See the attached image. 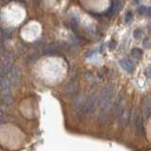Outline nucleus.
I'll list each match as a JSON object with an SVG mask.
<instances>
[{"instance_id": "obj_13", "label": "nucleus", "mask_w": 151, "mask_h": 151, "mask_svg": "<svg viewBox=\"0 0 151 151\" xmlns=\"http://www.w3.org/2000/svg\"><path fill=\"white\" fill-rule=\"evenodd\" d=\"M1 36L4 38V39H9V38L12 36V30L9 29V28H6V29H3Z\"/></svg>"}, {"instance_id": "obj_11", "label": "nucleus", "mask_w": 151, "mask_h": 151, "mask_svg": "<svg viewBox=\"0 0 151 151\" xmlns=\"http://www.w3.org/2000/svg\"><path fill=\"white\" fill-rule=\"evenodd\" d=\"M2 100L4 102V104L6 105L7 107H11L13 103V99L11 96V93H8V94H3L2 96Z\"/></svg>"}, {"instance_id": "obj_19", "label": "nucleus", "mask_w": 151, "mask_h": 151, "mask_svg": "<svg viewBox=\"0 0 151 151\" xmlns=\"http://www.w3.org/2000/svg\"><path fill=\"white\" fill-rule=\"evenodd\" d=\"M144 45H145V46H148V39H145V40Z\"/></svg>"}, {"instance_id": "obj_4", "label": "nucleus", "mask_w": 151, "mask_h": 151, "mask_svg": "<svg viewBox=\"0 0 151 151\" xmlns=\"http://www.w3.org/2000/svg\"><path fill=\"white\" fill-rule=\"evenodd\" d=\"M85 102V98L84 96L82 93H78L77 94L74 99H73V102H72V108L74 111H80L81 108L83 107V104Z\"/></svg>"}, {"instance_id": "obj_17", "label": "nucleus", "mask_w": 151, "mask_h": 151, "mask_svg": "<svg viewBox=\"0 0 151 151\" xmlns=\"http://www.w3.org/2000/svg\"><path fill=\"white\" fill-rule=\"evenodd\" d=\"M146 76H147V78H151V67H149L147 70H146V72H145Z\"/></svg>"}, {"instance_id": "obj_15", "label": "nucleus", "mask_w": 151, "mask_h": 151, "mask_svg": "<svg viewBox=\"0 0 151 151\" xmlns=\"http://www.w3.org/2000/svg\"><path fill=\"white\" fill-rule=\"evenodd\" d=\"M146 12H147V7H145V6H140L138 8V12L140 14H145V13H146Z\"/></svg>"}, {"instance_id": "obj_14", "label": "nucleus", "mask_w": 151, "mask_h": 151, "mask_svg": "<svg viewBox=\"0 0 151 151\" xmlns=\"http://www.w3.org/2000/svg\"><path fill=\"white\" fill-rule=\"evenodd\" d=\"M132 20V12H129L127 13V15H126V18H125V22L127 24H129L130 23V21Z\"/></svg>"}, {"instance_id": "obj_20", "label": "nucleus", "mask_w": 151, "mask_h": 151, "mask_svg": "<svg viewBox=\"0 0 151 151\" xmlns=\"http://www.w3.org/2000/svg\"><path fill=\"white\" fill-rule=\"evenodd\" d=\"M2 123H3V119H2V118H1V117H0V125H1V124H2Z\"/></svg>"}, {"instance_id": "obj_12", "label": "nucleus", "mask_w": 151, "mask_h": 151, "mask_svg": "<svg viewBox=\"0 0 151 151\" xmlns=\"http://www.w3.org/2000/svg\"><path fill=\"white\" fill-rule=\"evenodd\" d=\"M131 53L136 60H139V59H141L142 55H143V51H142L140 48H133L131 51Z\"/></svg>"}, {"instance_id": "obj_21", "label": "nucleus", "mask_w": 151, "mask_h": 151, "mask_svg": "<svg viewBox=\"0 0 151 151\" xmlns=\"http://www.w3.org/2000/svg\"><path fill=\"white\" fill-rule=\"evenodd\" d=\"M0 111H1V105H0Z\"/></svg>"}, {"instance_id": "obj_16", "label": "nucleus", "mask_w": 151, "mask_h": 151, "mask_svg": "<svg viewBox=\"0 0 151 151\" xmlns=\"http://www.w3.org/2000/svg\"><path fill=\"white\" fill-rule=\"evenodd\" d=\"M142 36V31L140 29H137L134 31V37L137 38V39H139V38Z\"/></svg>"}, {"instance_id": "obj_18", "label": "nucleus", "mask_w": 151, "mask_h": 151, "mask_svg": "<svg viewBox=\"0 0 151 151\" xmlns=\"http://www.w3.org/2000/svg\"><path fill=\"white\" fill-rule=\"evenodd\" d=\"M146 13H147L148 15H150V16H151V7L147 8V12H146Z\"/></svg>"}, {"instance_id": "obj_10", "label": "nucleus", "mask_w": 151, "mask_h": 151, "mask_svg": "<svg viewBox=\"0 0 151 151\" xmlns=\"http://www.w3.org/2000/svg\"><path fill=\"white\" fill-rule=\"evenodd\" d=\"M120 8H121V2H119V1H113V2H111L110 9H109V13H110L111 15L116 14L118 12H119Z\"/></svg>"}, {"instance_id": "obj_1", "label": "nucleus", "mask_w": 151, "mask_h": 151, "mask_svg": "<svg viewBox=\"0 0 151 151\" xmlns=\"http://www.w3.org/2000/svg\"><path fill=\"white\" fill-rule=\"evenodd\" d=\"M113 93H114V89L111 85H107L103 88L102 92L100 93V96L98 99V104L100 106L101 111L99 114V120H104L107 112L110 109L111 102L113 97Z\"/></svg>"}, {"instance_id": "obj_6", "label": "nucleus", "mask_w": 151, "mask_h": 151, "mask_svg": "<svg viewBox=\"0 0 151 151\" xmlns=\"http://www.w3.org/2000/svg\"><path fill=\"white\" fill-rule=\"evenodd\" d=\"M143 115L145 118H147L151 114V97L146 96L143 100Z\"/></svg>"}, {"instance_id": "obj_9", "label": "nucleus", "mask_w": 151, "mask_h": 151, "mask_svg": "<svg viewBox=\"0 0 151 151\" xmlns=\"http://www.w3.org/2000/svg\"><path fill=\"white\" fill-rule=\"evenodd\" d=\"M120 65L124 68L127 72H133L134 71V64L132 63V61L129 60V59H122L120 60Z\"/></svg>"}, {"instance_id": "obj_7", "label": "nucleus", "mask_w": 151, "mask_h": 151, "mask_svg": "<svg viewBox=\"0 0 151 151\" xmlns=\"http://www.w3.org/2000/svg\"><path fill=\"white\" fill-rule=\"evenodd\" d=\"M77 89H78V80L73 78L70 82H68L67 85H66V87L64 89V93L66 94H71L77 91Z\"/></svg>"}, {"instance_id": "obj_8", "label": "nucleus", "mask_w": 151, "mask_h": 151, "mask_svg": "<svg viewBox=\"0 0 151 151\" xmlns=\"http://www.w3.org/2000/svg\"><path fill=\"white\" fill-rule=\"evenodd\" d=\"M133 122H134V126L136 127V129L139 132H142V130H143V122H142L138 110H136L133 113Z\"/></svg>"}, {"instance_id": "obj_2", "label": "nucleus", "mask_w": 151, "mask_h": 151, "mask_svg": "<svg viewBox=\"0 0 151 151\" xmlns=\"http://www.w3.org/2000/svg\"><path fill=\"white\" fill-rule=\"evenodd\" d=\"M97 103H98V99H97L96 94V93L90 94V96L85 99L83 107L81 108V110H80V118L92 114V113L96 111Z\"/></svg>"}, {"instance_id": "obj_3", "label": "nucleus", "mask_w": 151, "mask_h": 151, "mask_svg": "<svg viewBox=\"0 0 151 151\" xmlns=\"http://www.w3.org/2000/svg\"><path fill=\"white\" fill-rule=\"evenodd\" d=\"M8 78L11 82L12 86H17L20 83L21 79V70L18 65H12L8 72Z\"/></svg>"}, {"instance_id": "obj_5", "label": "nucleus", "mask_w": 151, "mask_h": 151, "mask_svg": "<svg viewBox=\"0 0 151 151\" xmlns=\"http://www.w3.org/2000/svg\"><path fill=\"white\" fill-rule=\"evenodd\" d=\"M125 111H126V100L124 98H120L117 103L116 110H115V113L118 119L120 120L122 119L123 116L125 115Z\"/></svg>"}]
</instances>
